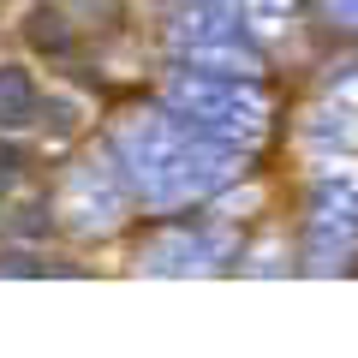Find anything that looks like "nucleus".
I'll return each mask as SVG.
<instances>
[{"instance_id": "f257e3e1", "label": "nucleus", "mask_w": 358, "mask_h": 358, "mask_svg": "<svg viewBox=\"0 0 358 358\" xmlns=\"http://www.w3.org/2000/svg\"><path fill=\"white\" fill-rule=\"evenodd\" d=\"M42 114V96H36V78L24 66H0V131H24L36 126Z\"/></svg>"}, {"instance_id": "f03ea898", "label": "nucleus", "mask_w": 358, "mask_h": 358, "mask_svg": "<svg viewBox=\"0 0 358 358\" xmlns=\"http://www.w3.org/2000/svg\"><path fill=\"white\" fill-rule=\"evenodd\" d=\"M24 36H30V48H36V54H54V60L72 54V24H66L60 6H36L30 24H24Z\"/></svg>"}, {"instance_id": "7ed1b4c3", "label": "nucleus", "mask_w": 358, "mask_h": 358, "mask_svg": "<svg viewBox=\"0 0 358 358\" xmlns=\"http://www.w3.org/2000/svg\"><path fill=\"white\" fill-rule=\"evenodd\" d=\"M0 268H6V275H42L36 257H0Z\"/></svg>"}]
</instances>
